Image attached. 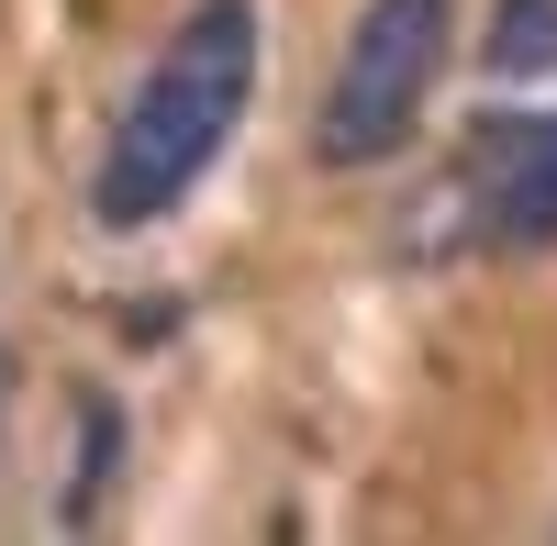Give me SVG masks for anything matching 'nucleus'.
<instances>
[{"label":"nucleus","mask_w":557,"mask_h":546,"mask_svg":"<svg viewBox=\"0 0 557 546\" xmlns=\"http://www.w3.org/2000/svg\"><path fill=\"white\" fill-rule=\"evenodd\" d=\"M557 246V101L480 112L412 201V257H546Z\"/></svg>","instance_id":"nucleus-3"},{"label":"nucleus","mask_w":557,"mask_h":546,"mask_svg":"<svg viewBox=\"0 0 557 546\" xmlns=\"http://www.w3.org/2000/svg\"><path fill=\"white\" fill-rule=\"evenodd\" d=\"M446 67H457V0H357L335 78H323V112H312V167L323 178L391 167L424 134Z\"/></svg>","instance_id":"nucleus-2"},{"label":"nucleus","mask_w":557,"mask_h":546,"mask_svg":"<svg viewBox=\"0 0 557 546\" xmlns=\"http://www.w3.org/2000/svg\"><path fill=\"white\" fill-rule=\"evenodd\" d=\"M112 458H123V413H112V390H78V469H67V491H57V524H67V535L101 524V480H112Z\"/></svg>","instance_id":"nucleus-5"},{"label":"nucleus","mask_w":557,"mask_h":546,"mask_svg":"<svg viewBox=\"0 0 557 546\" xmlns=\"http://www.w3.org/2000/svg\"><path fill=\"white\" fill-rule=\"evenodd\" d=\"M480 57L502 89H557V0H502Z\"/></svg>","instance_id":"nucleus-4"},{"label":"nucleus","mask_w":557,"mask_h":546,"mask_svg":"<svg viewBox=\"0 0 557 546\" xmlns=\"http://www.w3.org/2000/svg\"><path fill=\"white\" fill-rule=\"evenodd\" d=\"M257 0H190L157 57L134 67V89L101 123V157H89V223L101 235H146L178 201L223 167V146L246 134V101H257Z\"/></svg>","instance_id":"nucleus-1"}]
</instances>
